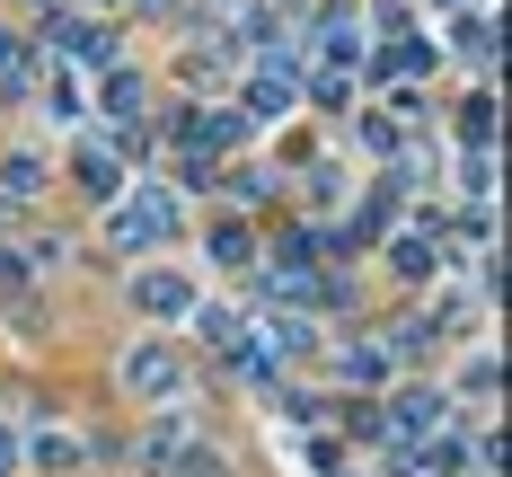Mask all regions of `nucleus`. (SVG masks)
Here are the masks:
<instances>
[{
  "instance_id": "1",
  "label": "nucleus",
  "mask_w": 512,
  "mask_h": 477,
  "mask_svg": "<svg viewBox=\"0 0 512 477\" xmlns=\"http://www.w3.org/2000/svg\"><path fill=\"white\" fill-rule=\"evenodd\" d=\"M124 389H133L142 407H168V398L186 389V363H177V345H168V336H142V345L124 354Z\"/></svg>"
},
{
  "instance_id": "2",
  "label": "nucleus",
  "mask_w": 512,
  "mask_h": 477,
  "mask_svg": "<svg viewBox=\"0 0 512 477\" xmlns=\"http://www.w3.org/2000/svg\"><path fill=\"white\" fill-rule=\"evenodd\" d=\"M433 424H442V398H433V389H407V398H389L380 433H389V442H415V433H433Z\"/></svg>"
},
{
  "instance_id": "3",
  "label": "nucleus",
  "mask_w": 512,
  "mask_h": 477,
  "mask_svg": "<svg viewBox=\"0 0 512 477\" xmlns=\"http://www.w3.org/2000/svg\"><path fill=\"white\" fill-rule=\"evenodd\" d=\"M309 45H318V62H336V71H345V62L362 53V27L345 18V9H318V18H309Z\"/></svg>"
},
{
  "instance_id": "4",
  "label": "nucleus",
  "mask_w": 512,
  "mask_h": 477,
  "mask_svg": "<svg viewBox=\"0 0 512 477\" xmlns=\"http://www.w3.org/2000/svg\"><path fill=\"white\" fill-rule=\"evenodd\" d=\"M133 301H142L151 318H186V310H195L186 274H133Z\"/></svg>"
},
{
  "instance_id": "5",
  "label": "nucleus",
  "mask_w": 512,
  "mask_h": 477,
  "mask_svg": "<svg viewBox=\"0 0 512 477\" xmlns=\"http://www.w3.org/2000/svg\"><path fill=\"white\" fill-rule=\"evenodd\" d=\"M53 36L71 45V62H80V71H115V36H106V27H80V18H53Z\"/></svg>"
},
{
  "instance_id": "6",
  "label": "nucleus",
  "mask_w": 512,
  "mask_h": 477,
  "mask_svg": "<svg viewBox=\"0 0 512 477\" xmlns=\"http://www.w3.org/2000/svg\"><path fill=\"white\" fill-rule=\"evenodd\" d=\"M71 177L89 186V204H124V159H115V151H80V159H71Z\"/></svg>"
},
{
  "instance_id": "7",
  "label": "nucleus",
  "mask_w": 512,
  "mask_h": 477,
  "mask_svg": "<svg viewBox=\"0 0 512 477\" xmlns=\"http://www.w3.org/2000/svg\"><path fill=\"white\" fill-rule=\"evenodd\" d=\"M186 142H248V106H212V115H195Z\"/></svg>"
},
{
  "instance_id": "8",
  "label": "nucleus",
  "mask_w": 512,
  "mask_h": 477,
  "mask_svg": "<svg viewBox=\"0 0 512 477\" xmlns=\"http://www.w3.org/2000/svg\"><path fill=\"white\" fill-rule=\"evenodd\" d=\"M433 248H424V239H398V248H389V274H398V283H433Z\"/></svg>"
},
{
  "instance_id": "9",
  "label": "nucleus",
  "mask_w": 512,
  "mask_h": 477,
  "mask_svg": "<svg viewBox=\"0 0 512 477\" xmlns=\"http://www.w3.org/2000/svg\"><path fill=\"white\" fill-rule=\"evenodd\" d=\"M151 469H159V477H230V469H221V451H204V442H195V451H177V460L159 451Z\"/></svg>"
},
{
  "instance_id": "10",
  "label": "nucleus",
  "mask_w": 512,
  "mask_h": 477,
  "mask_svg": "<svg viewBox=\"0 0 512 477\" xmlns=\"http://www.w3.org/2000/svg\"><path fill=\"white\" fill-rule=\"evenodd\" d=\"M36 186H45L36 159H9V168H0V204H36Z\"/></svg>"
},
{
  "instance_id": "11",
  "label": "nucleus",
  "mask_w": 512,
  "mask_h": 477,
  "mask_svg": "<svg viewBox=\"0 0 512 477\" xmlns=\"http://www.w3.org/2000/svg\"><path fill=\"white\" fill-rule=\"evenodd\" d=\"M177 221H186V212H177V195H168V186H151V195H142V230H151V239H177Z\"/></svg>"
},
{
  "instance_id": "12",
  "label": "nucleus",
  "mask_w": 512,
  "mask_h": 477,
  "mask_svg": "<svg viewBox=\"0 0 512 477\" xmlns=\"http://www.w3.org/2000/svg\"><path fill=\"white\" fill-rule=\"evenodd\" d=\"M106 248H115V257H142V248H151L142 212H115V221H106Z\"/></svg>"
},
{
  "instance_id": "13",
  "label": "nucleus",
  "mask_w": 512,
  "mask_h": 477,
  "mask_svg": "<svg viewBox=\"0 0 512 477\" xmlns=\"http://www.w3.org/2000/svg\"><path fill=\"white\" fill-rule=\"evenodd\" d=\"M80 460H89V451H80V442H71V433H45V442H36V469H80Z\"/></svg>"
},
{
  "instance_id": "14",
  "label": "nucleus",
  "mask_w": 512,
  "mask_h": 477,
  "mask_svg": "<svg viewBox=\"0 0 512 477\" xmlns=\"http://www.w3.org/2000/svg\"><path fill=\"white\" fill-rule=\"evenodd\" d=\"M345 380H389V345H345Z\"/></svg>"
},
{
  "instance_id": "15",
  "label": "nucleus",
  "mask_w": 512,
  "mask_h": 477,
  "mask_svg": "<svg viewBox=\"0 0 512 477\" xmlns=\"http://www.w3.org/2000/svg\"><path fill=\"white\" fill-rule=\"evenodd\" d=\"M106 115H142V80L133 71H106Z\"/></svg>"
},
{
  "instance_id": "16",
  "label": "nucleus",
  "mask_w": 512,
  "mask_h": 477,
  "mask_svg": "<svg viewBox=\"0 0 512 477\" xmlns=\"http://www.w3.org/2000/svg\"><path fill=\"white\" fill-rule=\"evenodd\" d=\"M460 62H477V71L495 62V27H486V18H468V27H460Z\"/></svg>"
},
{
  "instance_id": "17",
  "label": "nucleus",
  "mask_w": 512,
  "mask_h": 477,
  "mask_svg": "<svg viewBox=\"0 0 512 477\" xmlns=\"http://www.w3.org/2000/svg\"><path fill=\"white\" fill-rule=\"evenodd\" d=\"M212 257H221V265H248V257H256V239H248V230H230V221H221V230H212Z\"/></svg>"
},
{
  "instance_id": "18",
  "label": "nucleus",
  "mask_w": 512,
  "mask_h": 477,
  "mask_svg": "<svg viewBox=\"0 0 512 477\" xmlns=\"http://www.w3.org/2000/svg\"><path fill=\"white\" fill-rule=\"evenodd\" d=\"M309 336H318L309 318H274V354H309Z\"/></svg>"
},
{
  "instance_id": "19",
  "label": "nucleus",
  "mask_w": 512,
  "mask_h": 477,
  "mask_svg": "<svg viewBox=\"0 0 512 477\" xmlns=\"http://www.w3.org/2000/svg\"><path fill=\"white\" fill-rule=\"evenodd\" d=\"M362 151L389 159V151H398V124H389V115H362Z\"/></svg>"
},
{
  "instance_id": "20",
  "label": "nucleus",
  "mask_w": 512,
  "mask_h": 477,
  "mask_svg": "<svg viewBox=\"0 0 512 477\" xmlns=\"http://www.w3.org/2000/svg\"><path fill=\"white\" fill-rule=\"evenodd\" d=\"M18 460H27V442H18V433H0V477H18Z\"/></svg>"
},
{
  "instance_id": "21",
  "label": "nucleus",
  "mask_w": 512,
  "mask_h": 477,
  "mask_svg": "<svg viewBox=\"0 0 512 477\" xmlns=\"http://www.w3.org/2000/svg\"><path fill=\"white\" fill-rule=\"evenodd\" d=\"M142 9H168V0H142Z\"/></svg>"
},
{
  "instance_id": "22",
  "label": "nucleus",
  "mask_w": 512,
  "mask_h": 477,
  "mask_svg": "<svg viewBox=\"0 0 512 477\" xmlns=\"http://www.w3.org/2000/svg\"><path fill=\"white\" fill-rule=\"evenodd\" d=\"M98 9H115V0H98Z\"/></svg>"
},
{
  "instance_id": "23",
  "label": "nucleus",
  "mask_w": 512,
  "mask_h": 477,
  "mask_svg": "<svg viewBox=\"0 0 512 477\" xmlns=\"http://www.w3.org/2000/svg\"><path fill=\"white\" fill-rule=\"evenodd\" d=\"M442 9H451V0H442Z\"/></svg>"
}]
</instances>
